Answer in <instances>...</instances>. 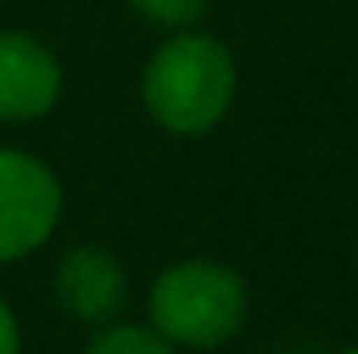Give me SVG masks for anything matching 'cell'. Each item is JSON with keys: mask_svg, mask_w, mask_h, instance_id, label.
<instances>
[{"mask_svg": "<svg viewBox=\"0 0 358 354\" xmlns=\"http://www.w3.org/2000/svg\"><path fill=\"white\" fill-rule=\"evenodd\" d=\"M0 354H21V325L4 300H0Z\"/></svg>", "mask_w": 358, "mask_h": 354, "instance_id": "obj_8", "label": "cell"}, {"mask_svg": "<svg viewBox=\"0 0 358 354\" xmlns=\"http://www.w3.org/2000/svg\"><path fill=\"white\" fill-rule=\"evenodd\" d=\"M125 296H129L125 267L100 246L67 250L55 271V300L76 321H92V325L113 321L125 309Z\"/></svg>", "mask_w": 358, "mask_h": 354, "instance_id": "obj_4", "label": "cell"}, {"mask_svg": "<svg viewBox=\"0 0 358 354\" xmlns=\"http://www.w3.org/2000/svg\"><path fill=\"white\" fill-rule=\"evenodd\" d=\"M84 354H176L155 325H108L92 338Z\"/></svg>", "mask_w": 358, "mask_h": 354, "instance_id": "obj_6", "label": "cell"}, {"mask_svg": "<svg viewBox=\"0 0 358 354\" xmlns=\"http://www.w3.org/2000/svg\"><path fill=\"white\" fill-rule=\"evenodd\" d=\"M129 4L138 13H146L150 21H163V25H187L204 8V0H129Z\"/></svg>", "mask_w": 358, "mask_h": 354, "instance_id": "obj_7", "label": "cell"}, {"mask_svg": "<svg viewBox=\"0 0 358 354\" xmlns=\"http://www.w3.org/2000/svg\"><path fill=\"white\" fill-rule=\"evenodd\" d=\"M59 63L46 46L21 34H0V121L42 117L59 100Z\"/></svg>", "mask_w": 358, "mask_h": 354, "instance_id": "obj_5", "label": "cell"}, {"mask_svg": "<svg viewBox=\"0 0 358 354\" xmlns=\"http://www.w3.org/2000/svg\"><path fill=\"white\" fill-rule=\"evenodd\" d=\"M142 92L163 129L204 134L234 100V63L213 38H176L150 59Z\"/></svg>", "mask_w": 358, "mask_h": 354, "instance_id": "obj_2", "label": "cell"}, {"mask_svg": "<svg viewBox=\"0 0 358 354\" xmlns=\"http://www.w3.org/2000/svg\"><path fill=\"white\" fill-rule=\"evenodd\" d=\"M63 213V187L46 163L0 150V263L25 259L38 250Z\"/></svg>", "mask_w": 358, "mask_h": 354, "instance_id": "obj_3", "label": "cell"}, {"mask_svg": "<svg viewBox=\"0 0 358 354\" xmlns=\"http://www.w3.org/2000/svg\"><path fill=\"white\" fill-rule=\"evenodd\" d=\"M150 325L187 351H217L246 325L250 292L246 279L229 263L217 259H187L167 267L150 283Z\"/></svg>", "mask_w": 358, "mask_h": 354, "instance_id": "obj_1", "label": "cell"}, {"mask_svg": "<svg viewBox=\"0 0 358 354\" xmlns=\"http://www.w3.org/2000/svg\"><path fill=\"white\" fill-rule=\"evenodd\" d=\"M342 354H358V346H350V351H342Z\"/></svg>", "mask_w": 358, "mask_h": 354, "instance_id": "obj_9", "label": "cell"}]
</instances>
